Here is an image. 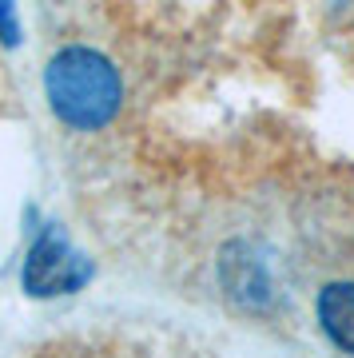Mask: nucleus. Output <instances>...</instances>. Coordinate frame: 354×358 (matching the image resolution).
<instances>
[{"label": "nucleus", "mask_w": 354, "mask_h": 358, "mask_svg": "<svg viewBox=\"0 0 354 358\" xmlns=\"http://www.w3.org/2000/svg\"><path fill=\"white\" fill-rule=\"evenodd\" d=\"M44 96L60 124L76 131H100L120 115L124 80L104 52L88 44H68L44 68Z\"/></svg>", "instance_id": "1"}, {"label": "nucleus", "mask_w": 354, "mask_h": 358, "mask_svg": "<svg viewBox=\"0 0 354 358\" xmlns=\"http://www.w3.org/2000/svg\"><path fill=\"white\" fill-rule=\"evenodd\" d=\"M92 267L88 259L76 255L72 243L64 239V231L56 223L40 227V235L32 239L24 255V267H20V282L32 299H52V294H72L88 282Z\"/></svg>", "instance_id": "2"}, {"label": "nucleus", "mask_w": 354, "mask_h": 358, "mask_svg": "<svg viewBox=\"0 0 354 358\" xmlns=\"http://www.w3.org/2000/svg\"><path fill=\"white\" fill-rule=\"evenodd\" d=\"M315 319L330 346H339L342 355L354 358V282L334 279L315 294Z\"/></svg>", "instance_id": "3"}, {"label": "nucleus", "mask_w": 354, "mask_h": 358, "mask_svg": "<svg viewBox=\"0 0 354 358\" xmlns=\"http://www.w3.org/2000/svg\"><path fill=\"white\" fill-rule=\"evenodd\" d=\"M219 275H223V287H227L231 299L239 303H267L271 294V275H267L263 259L255 255L247 243H231L223 251V263H219Z\"/></svg>", "instance_id": "4"}, {"label": "nucleus", "mask_w": 354, "mask_h": 358, "mask_svg": "<svg viewBox=\"0 0 354 358\" xmlns=\"http://www.w3.org/2000/svg\"><path fill=\"white\" fill-rule=\"evenodd\" d=\"M0 40L4 44H16L20 40V20H16L13 4H0Z\"/></svg>", "instance_id": "5"}]
</instances>
